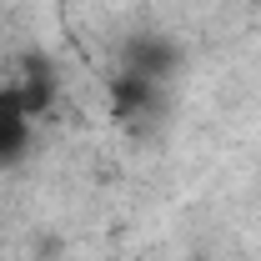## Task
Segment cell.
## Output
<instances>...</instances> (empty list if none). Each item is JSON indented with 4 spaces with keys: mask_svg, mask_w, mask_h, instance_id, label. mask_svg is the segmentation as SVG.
Wrapping results in <instances>:
<instances>
[{
    "mask_svg": "<svg viewBox=\"0 0 261 261\" xmlns=\"http://www.w3.org/2000/svg\"><path fill=\"white\" fill-rule=\"evenodd\" d=\"M111 111H116L121 126L136 130L146 116L161 111V86H156V81H141V75H130V70H121V75L111 81Z\"/></svg>",
    "mask_w": 261,
    "mask_h": 261,
    "instance_id": "6da1fadb",
    "label": "cell"
},
{
    "mask_svg": "<svg viewBox=\"0 0 261 261\" xmlns=\"http://www.w3.org/2000/svg\"><path fill=\"white\" fill-rule=\"evenodd\" d=\"M31 146V121H0V166L20 161Z\"/></svg>",
    "mask_w": 261,
    "mask_h": 261,
    "instance_id": "3957f363",
    "label": "cell"
},
{
    "mask_svg": "<svg viewBox=\"0 0 261 261\" xmlns=\"http://www.w3.org/2000/svg\"><path fill=\"white\" fill-rule=\"evenodd\" d=\"M121 61H126L130 75H141V81H156V86H161L166 75L176 70V45H171V40H156V35H136V40L126 45V56H121Z\"/></svg>",
    "mask_w": 261,
    "mask_h": 261,
    "instance_id": "7a4b0ae2",
    "label": "cell"
}]
</instances>
